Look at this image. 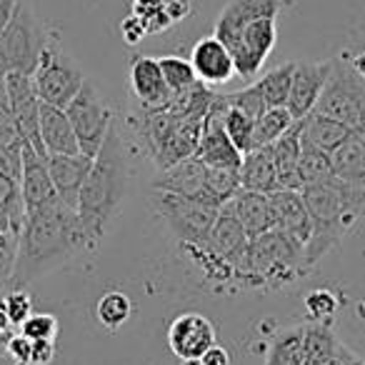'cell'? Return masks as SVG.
I'll return each instance as SVG.
<instances>
[{
	"mask_svg": "<svg viewBox=\"0 0 365 365\" xmlns=\"http://www.w3.org/2000/svg\"><path fill=\"white\" fill-rule=\"evenodd\" d=\"M163 8H165L168 18H170L173 26H175V23L185 21V18L190 16L193 3H190V0H163Z\"/></svg>",
	"mask_w": 365,
	"mask_h": 365,
	"instance_id": "ee69618b",
	"label": "cell"
},
{
	"mask_svg": "<svg viewBox=\"0 0 365 365\" xmlns=\"http://www.w3.org/2000/svg\"><path fill=\"white\" fill-rule=\"evenodd\" d=\"M295 123V118L290 115L288 108H268L263 115L255 120L253 130V148H265L273 145L285 130Z\"/></svg>",
	"mask_w": 365,
	"mask_h": 365,
	"instance_id": "836d02e7",
	"label": "cell"
},
{
	"mask_svg": "<svg viewBox=\"0 0 365 365\" xmlns=\"http://www.w3.org/2000/svg\"><path fill=\"white\" fill-rule=\"evenodd\" d=\"M223 210L235 215V220L243 225V230L248 233L250 240L275 228L273 205H270V195H265V193L240 188L238 193L223 205Z\"/></svg>",
	"mask_w": 365,
	"mask_h": 365,
	"instance_id": "ffe728a7",
	"label": "cell"
},
{
	"mask_svg": "<svg viewBox=\"0 0 365 365\" xmlns=\"http://www.w3.org/2000/svg\"><path fill=\"white\" fill-rule=\"evenodd\" d=\"M158 63H160L163 81H165L168 91H170L173 96L188 91V88H193L195 83H198V76H195V71H193V63L185 61V58L163 56V58H158Z\"/></svg>",
	"mask_w": 365,
	"mask_h": 365,
	"instance_id": "e575fe53",
	"label": "cell"
},
{
	"mask_svg": "<svg viewBox=\"0 0 365 365\" xmlns=\"http://www.w3.org/2000/svg\"><path fill=\"white\" fill-rule=\"evenodd\" d=\"M300 148H303V120H295L278 140L270 145L275 160V170H278V185L280 190H300L303 182L298 175V160H300Z\"/></svg>",
	"mask_w": 365,
	"mask_h": 365,
	"instance_id": "cb8c5ba5",
	"label": "cell"
},
{
	"mask_svg": "<svg viewBox=\"0 0 365 365\" xmlns=\"http://www.w3.org/2000/svg\"><path fill=\"white\" fill-rule=\"evenodd\" d=\"M153 208L182 248L203 245L220 213L218 208H210L195 198L165 193V190H153Z\"/></svg>",
	"mask_w": 365,
	"mask_h": 365,
	"instance_id": "8992f818",
	"label": "cell"
},
{
	"mask_svg": "<svg viewBox=\"0 0 365 365\" xmlns=\"http://www.w3.org/2000/svg\"><path fill=\"white\" fill-rule=\"evenodd\" d=\"M11 333H16V330H13L11 323H8L6 308H3V298H0V348L3 350H6V340L11 338Z\"/></svg>",
	"mask_w": 365,
	"mask_h": 365,
	"instance_id": "c3c4849f",
	"label": "cell"
},
{
	"mask_svg": "<svg viewBox=\"0 0 365 365\" xmlns=\"http://www.w3.org/2000/svg\"><path fill=\"white\" fill-rule=\"evenodd\" d=\"M280 8H283L280 0H230L228 6L223 8V13L218 16V21H215L213 36L228 46L248 23L265 16L278 18Z\"/></svg>",
	"mask_w": 365,
	"mask_h": 365,
	"instance_id": "44dd1931",
	"label": "cell"
},
{
	"mask_svg": "<svg viewBox=\"0 0 365 365\" xmlns=\"http://www.w3.org/2000/svg\"><path fill=\"white\" fill-rule=\"evenodd\" d=\"M128 195V160L123 150V138L115 123L108 130L98 155L93 158L91 173L78 198V218L88 235V245L96 250L103 243L110 223L118 218L123 200Z\"/></svg>",
	"mask_w": 365,
	"mask_h": 365,
	"instance_id": "7a4b0ae2",
	"label": "cell"
},
{
	"mask_svg": "<svg viewBox=\"0 0 365 365\" xmlns=\"http://www.w3.org/2000/svg\"><path fill=\"white\" fill-rule=\"evenodd\" d=\"M18 3H21V0H0V33L6 31V26L11 23Z\"/></svg>",
	"mask_w": 365,
	"mask_h": 365,
	"instance_id": "7dc6e473",
	"label": "cell"
},
{
	"mask_svg": "<svg viewBox=\"0 0 365 365\" xmlns=\"http://www.w3.org/2000/svg\"><path fill=\"white\" fill-rule=\"evenodd\" d=\"M18 333H23L31 340H56L58 318L51 313H36V310H33V313L28 315L26 323L18 328Z\"/></svg>",
	"mask_w": 365,
	"mask_h": 365,
	"instance_id": "f35d334b",
	"label": "cell"
},
{
	"mask_svg": "<svg viewBox=\"0 0 365 365\" xmlns=\"http://www.w3.org/2000/svg\"><path fill=\"white\" fill-rule=\"evenodd\" d=\"M51 43V33L41 16L21 0L11 23L0 33V76L8 73L33 76Z\"/></svg>",
	"mask_w": 365,
	"mask_h": 365,
	"instance_id": "277c9868",
	"label": "cell"
},
{
	"mask_svg": "<svg viewBox=\"0 0 365 365\" xmlns=\"http://www.w3.org/2000/svg\"><path fill=\"white\" fill-rule=\"evenodd\" d=\"M180 365H203V363H200V358H185L180 360Z\"/></svg>",
	"mask_w": 365,
	"mask_h": 365,
	"instance_id": "f907efd6",
	"label": "cell"
},
{
	"mask_svg": "<svg viewBox=\"0 0 365 365\" xmlns=\"http://www.w3.org/2000/svg\"><path fill=\"white\" fill-rule=\"evenodd\" d=\"M240 188L255 190V193H265V195L280 190L278 170H275L270 145L253 148V150L243 155V163H240Z\"/></svg>",
	"mask_w": 365,
	"mask_h": 365,
	"instance_id": "d4e9b609",
	"label": "cell"
},
{
	"mask_svg": "<svg viewBox=\"0 0 365 365\" xmlns=\"http://www.w3.org/2000/svg\"><path fill=\"white\" fill-rule=\"evenodd\" d=\"M66 115L71 120L73 130H76L78 143H81V153L96 158L103 140H106L108 130L113 125V108L101 96L96 83L93 81L83 83L81 93L68 103Z\"/></svg>",
	"mask_w": 365,
	"mask_h": 365,
	"instance_id": "52a82bcc",
	"label": "cell"
},
{
	"mask_svg": "<svg viewBox=\"0 0 365 365\" xmlns=\"http://www.w3.org/2000/svg\"><path fill=\"white\" fill-rule=\"evenodd\" d=\"M333 175L355 188H365V130L350 133L333 153Z\"/></svg>",
	"mask_w": 365,
	"mask_h": 365,
	"instance_id": "484cf974",
	"label": "cell"
},
{
	"mask_svg": "<svg viewBox=\"0 0 365 365\" xmlns=\"http://www.w3.org/2000/svg\"><path fill=\"white\" fill-rule=\"evenodd\" d=\"M275 41H278V28H275V16H265L258 21L248 23L233 41L228 43V51L235 63V76L255 78L263 71V63L273 53Z\"/></svg>",
	"mask_w": 365,
	"mask_h": 365,
	"instance_id": "9c48e42d",
	"label": "cell"
},
{
	"mask_svg": "<svg viewBox=\"0 0 365 365\" xmlns=\"http://www.w3.org/2000/svg\"><path fill=\"white\" fill-rule=\"evenodd\" d=\"M350 68H353V71L365 81V51L363 53H355V56L350 58Z\"/></svg>",
	"mask_w": 365,
	"mask_h": 365,
	"instance_id": "681fc988",
	"label": "cell"
},
{
	"mask_svg": "<svg viewBox=\"0 0 365 365\" xmlns=\"http://www.w3.org/2000/svg\"><path fill=\"white\" fill-rule=\"evenodd\" d=\"M38 128H41V143L48 155H76V153H81V143H78L76 130H73L63 108L41 101Z\"/></svg>",
	"mask_w": 365,
	"mask_h": 365,
	"instance_id": "603a6c76",
	"label": "cell"
},
{
	"mask_svg": "<svg viewBox=\"0 0 365 365\" xmlns=\"http://www.w3.org/2000/svg\"><path fill=\"white\" fill-rule=\"evenodd\" d=\"M225 113H228V101L225 96L215 93L208 113L203 118V130H200V143L195 158L205 165L215 168H240L243 153L233 145V140L225 133Z\"/></svg>",
	"mask_w": 365,
	"mask_h": 365,
	"instance_id": "30bf717a",
	"label": "cell"
},
{
	"mask_svg": "<svg viewBox=\"0 0 365 365\" xmlns=\"http://www.w3.org/2000/svg\"><path fill=\"white\" fill-rule=\"evenodd\" d=\"M305 308H308V315L315 320V323H330V318L338 310V298H335L330 290H315L305 298Z\"/></svg>",
	"mask_w": 365,
	"mask_h": 365,
	"instance_id": "ab89813d",
	"label": "cell"
},
{
	"mask_svg": "<svg viewBox=\"0 0 365 365\" xmlns=\"http://www.w3.org/2000/svg\"><path fill=\"white\" fill-rule=\"evenodd\" d=\"M303 333L300 325L280 330L270 343L265 365H303Z\"/></svg>",
	"mask_w": 365,
	"mask_h": 365,
	"instance_id": "f546056e",
	"label": "cell"
},
{
	"mask_svg": "<svg viewBox=\"0 0 365 365\" xmlns=\"http://www.w3.org/2000/svg\"><path fill=\"white\" fill-rule=\"evenodd\" d=\"M340 340L328 323L305 325L303 333V365H328L338 350Z\"/></svg>",
	"mask_w": 365,
	"mask_h": 365,
	"instance_id": "83f0119b",
	"label": "cell"
},
{
	"mask_svg": "<svg viewBox=\"0 0 365 365\" xmlns=\"http://www.w3.org/2000/svg\"><path fill=\"white\" fill-rule=\"evenodd\" d=\"M0 298H3V308H6L8 323H11L13 330H18L28 320V315L33 313L31 295H28L26 288H21V290H8V293L0 295Z\"/></svg>",
	"mask_w": 365,
	"mask_h": 365,
	"instance_id": "74e56055",
	"label": "cell"
},
{
	"mask_svg": "<svg viewBox=\"0 0 365 365\" xmlns=\"http://www.w3.org/2000/svg\"><path fill=\"white\" fill-rule=\"evenodd\" d=\"M205 165L198 158H185V160L175 163V165L165 168L158 173V178L153 180V190H165V193L185 195V198H195L200 203H208V193H205ZM213 208V205H210Z\"/></svg>",
	"mask_w": 365,
	"mask_h": 365,
	"instance_id": "ac0fdd59",
	"label": "cell"
},
{
	"mask_svg": "<svg viewBox=\"0 0 365 365\" xmlns=\"http://www.w3.org/2000/svg\"><path fill=\"white\" fill-rule=\"evenodd\" d=\"M31 78H33V86H36L38 98L43 103L63 108V110L81 93L83 83L88 81L83 68L68 53H63L56 43L48 46V51L41 58V66L36 68V73Z\"/></svg>",
	"mask_w": 365,
	"mask_h": 365,
	"instance_id": "ba28073f",
	"label": "cell"
},
{
	"mask_svg": "<svg viewBox=\"0 0 365 365\" xmlns=\"http://www.w3.org/2000/svg\"><path fill=\"white\" fill-rule=\"evenodd\" d=\"M315 113L340 120L353 133L365 130V81L350 68V61L335 58Z\"/></svg>",
	"mask_w": 365,
	"mask_h": 365,
	"instance_id": "5b68a950",
	"label": "cell"
},
{
	"mask_svg": "<svg viewBox=\"0 0 365 365\" xmlns=\"http://www.w3.org/2000/svg\"><path fill=\"white\" fill-rule=\"evenodd\" d=\"M225 101H228V106L238 108L240 113H245V115L253 118V120H258V118L268 110V103L263 101V93L258 91L255 83L248 88H243V91H238V93H228Z\"/></svg>",
	"mask_w": 365,
	"mask_h": 365,
	"instance_id": "8d00e7d4",
	"label": "cell"
},
{
	"mask_svg": "<svg viewBox=\"0 0 365 365\" xmlns=\"http://www.w3.org/2000/svg\"><path fill=\"white\" fill-rule=\"evenodd\" d=\"M350 128L343 125L340 120H333V118L323 115V113H310V115L303 118V140L310 143L313 148H320V150L330 153L333 155L350 135Z\"/></svg>",
	"mask_w": 365,
	"mask_h": 365,
	"instance_id": "4316f807",
	"label": "cell"
},
{
	"mask_svg": "<svg viewBox=\"0 0 365 365\" xmlns=\"http://www.w3.org/2000/svg\"><path fill=\"white\" fill-rule=\"evenodd\" d=\"M133 315V303L125 293L120 290H108L106 295H101L96 305V318L103 328L108 330H118L130 320Z\"/></svg>",
	"mask_w": 365,
	"mask_h": 365,
	"instance_id": "d6a6232c",
	"label": "cell"
},
{
	"mask_svg": "<svg viewBox=\"0 0 365 365\" xmlns=\"http://www.w3.org/2000/svg\"><path fill=\"white\" fill-rule=\"evenodd\" d=\"M298 175L300 182L305 185H318V182H328L333 180V155L320 148H313L310 143L303 140L300 148V160H298ZM300 188V190H303Z\"/></svg>",
	"mask_w": 365,
	"mask_h": 365,
	"instance_id": "f1b7e54d",
	"label": "cell"
},
{
	"mask_svg": "<svg viewBox=\"0 0 365 365\" xmlns=\"http://www.w3.org/2000/svg\"><path fill=\"white\" fill-rule=\"evenodd\" d=\"M333 61L323 63H295L293 81H290V96H288V110L295 120H303L305 115L315 110L318 98L325 88V81L330 76Z\"/></svg>",
	"mask_w": 365,
	"mask_h": 365,
	"instance_id": "4fadbf2b",
	"label": "cell"
},
{
	"mask_svg": "<svg viewBox=\"0 0 365 365\" xmlns=\"http://www.w3.org/2000/svg\"><path fill=\"white\" fill-rule=\"evenodd\" d=\"M293 68H295V63H283V66H278V68H270L268 73H263V78L255 81V86H258V91L263 93V101L268 103V108L288 106Z\"/></svg>",
	"mask_w": 365,
	"mask_h": 365,
	"instance_id": "1f68e13d",
	"label": "cell"
},
{
	"mask_svg": "<svg viewBox=\"0 0 365 365\" xmlns=\"http://www.w3.org/2000/svg\"><path fill=\"white\" fill-rule=\"evenodd\" d=\"M130 91L135 96L140 110H165L170 103L173 93L168 91L163 81V71L158 58L153 56H138L130 63Z\"/></svg>",
	"mask_w": 365,
	"mask_h": 365,
	"instance_id": "9a60e30c",
	"label": "cell"
},
{
	"mask_svg": "<svg viewBox=\"0 0 365 365\" xmlns=\"http://www.w3.org/2000/svg\"><path fill=\"white\" fill-rule=\"evenodd\" d=\"M86 250H91V245L76 208L56 198L31 210L26 213L21 235H18L11 290L28 288L33 280L53 273Z\"/></svg>",
	"mask_w": 365,
	"mask_h": 365,
	"instance_id": "6da1fadb",
	"label": "cell"
},
{
	"mask_svg": "<svg viewBox=\"0 0 365 365\" xmlns=\"http://www.w3.org/2000/svg\"><path fill=\"white\" fill-rule=\"evenodd\" d=\"M6 353H8V358L13 360V365H31L33 340L16 330V333H11V338L6 340Z\"/></svg>",
	"mask_w": 365,
	"mask_h": 365,
	"instance_id": "60d3db41",
	"label": "cell"
},
{
	"mask_svg": "<svg viewBox=\"0 0 365 365\" xmlns=\"http://www.w3.org/2000/svg\"><path fill=\"white\" fill-rule=\"evenodd\" d=\"M308 273L305 245L293 235L273 228L250 240L235 273V288H283Z\"/></svg>",
	"mask_w": 365,
	"mask_h": 365,
	"instance_id": "3957f363",
	"label": "cell"
},
{
	"mask_svg": "<svg viewBox=\"0 0 365 365\" xmlns=\"http://www.w3.org/2000/svg\"><path fill=\"white\" fill-rule=\"evenodd\" d=\"M270 205H273L275 228L293 235L303 245L308 243L310 233H313V220H310L303 193L300 190H275L270 193Z\"/></svg>",
	"mask_w": 365,
	"mask_h": 365,
	"instance_id": "7402d4cb",
	"label": "cell"
},
{
	"mask_svg": "<svg viewBox=\"0 0 365 365\" xmlns=\"http://www.w3.org/2000/svg\"><path fill=\"white\" fill-rule=\"evenodd\" d=\"M200 363L203 365H230V353L223 345L213 343L203 355H200Z\"/></svg>",
	"mask_w": 365,
	"mask_h": 365,
	"instance_id": "f6af8a7d",
	"label": "cell"
},
{
	"mask_svg": "<svg viewBox=\"0 0 365 365\" xmlns=\"http://www.w3.org/2000/svg\"><path fill=\"white\" fill-rule=\"evenodd\" d=\"M328 365H365V360L360 358V355H355L348 345L338 343V350H335L333 360H330Z\"/></svg>",
	"mask_w": 365,
	"mask_h": 365,
	"instance_id": "bcb514c9",
	"label": "cell"
},
{
	"mask_svg": "<svg viewBox=\"0 0 365 365\" xmlns=\"http://www.w3.org/2000/svg\"><path fill=\"white\" fill-rule=\"evenodd\" d=\"M215 343V328L205 315L182 313L168 328V348L180 360L200 358Z\"/></svg>",
	"mask_w": 365,
	"mask_h": 365,
	"instance_id": "5bb4252c",
	"label": "cell"
},
{
	"mask_svg": "<svg viewBox=\"0 0 365 365\" xmlns=\"http://www.w3.org/2000/svg\"><path fill=\"white\" fill-rule=\"evenodd\" d=\"M253 130H255V120L248 118L245 113H240L238 108L228 106V113H225V133L233 140V145L238 148L240 153H250L253 150Z\"/></svg>",
	"mask_w": 365,
	"mask_h": 365,
	"instance_id": "d590c367",
	"label": "cell"
},
{
	"mask_svg": "<svg viewBox=\"0 0 365 365\" xmlns=\"http://www.w3.org/2000/svg\"><path fill=\"white\" fill-rule=\"evenodd\" d=\"M93 158L76 153V155H48V170H51L53 188H56L58 200L78 210V198L81 188L91 173Z\"/></svg>",
	"mask_w": 365,
	"mask_h": 365,
	"instance_id": "d6986e66",
	"label": "cell"
},
{
	"mask_svg": "<svg viewBox=\"0 0 365 365\" xmlns=\"http://www.w3.org/2000/svg\"><path fill=\"white\" fill-rule=\"evenodd\" d=\"M248 245H250V238L243 230V225L235 220V215H230L228 210L220 208V213H218V218H215L205 243L195 245V250H200V253L210 255V258H215V260H223V263L233 265L235 273H238V265H240V260H243Z\"/></svg>",
	"mask_w": 365,
	"mask_h": 365,
	"instance_id": "7c38bea8",
	"label": "cell"
},
{
	"mask_svg": "<svg viewBox=\"0 0 365 365\" xmlns=\"http://www.w3.org/2000/svg\"><path fill=\"white\" fill-rule=\"evenodd\" d=\"M190 63H193V71L198 76V81L210 88L225 86L235 76L233 56H230L228 46L223 41H218L215 36L200 38L195 43L193 53H190Z\"/></svg>",
	"mask_w": 365,
	"mask_h": 365,
	"instance_id": "2e32d148",
	"label": "cell"
},
{
	"mask_svg": "<svg viewBox=\"0 0 365 365\" xmlns=\"http://www.w3.org/2000/svg\"><path fill=\"white\" fill-rule=\"evenodd\" d=\"M21 195L26 213L41 208V205L56 200L51 170H48V155L38 153L33 145L23 143V168H21Z\"/></svg>",
	"mask_w": 365,
	"mask_h": 365,
	"instance_id": "e0dca14e",
	"label": "cell"
},
{
	"mask_svg": "<svg viewBox=\"0 0 365 365\" xmlns=\"http://www.w3.org/2000/svg\"><path fill=\"white\" fill-rule=\"evenodd\" d=\"M120 36H123V41H125L128 46H138V43H140L143 38L148 36V28H145V23H143L140 18L135 16V13H130L128 18H123Z\"/></svg>",
	"mask_w": 365,
	"mask_h": 365,
	"instance_id": "b9f144b4",
	"label": "cell"
},
{
	"mask_svg": "<svg viewBox=\"0 0 365 365\" xmlns=\"http://www.w3.org/2000/svg\"><path fill=\"white\" fill-rule=\"evenodd\" d=\"M56 358V340H33L31 365H51Z\"/></svg>",
	"mask_w": 365,
	"mask_h": 365,
	"instance_id": "7bdbcfd3",
	"label": "cell"
},
{
	"mask_svg": "<svg viewBox=\"0 0 365 365\" xmlns=\"http://www.w3.org/2000/svg\"><path fill=\"white\" fill-rule=\"evenodd\" d=\"M240 190V168H215L205 170V193L213 208H223L230 198Z\"/></svg>",
	"mask_w": 365,
	"mask_h": 365,
	"instance_id": "4dcf8cb0",
	"label": "cell"
},
{
	"mask_svg": "<svg viewBox=\"0 0 365 365\" xmlns=\"http://www.w3.org/2000/svg\"><path fill=\"white\" fill-rule=\"evenodd\" d=\"M3 83H6L8 106H11V115L21 140L33 145L43 155H48L41 143V128H38L41 98L36 93V86H33V78L23 76V73H8V76H3Z\"/></svg>",
	"mask_w": 365,
	"mask_h": 365,
	"instance_id": "8fae6325",
	"label": "cell"
}]
</instances>
